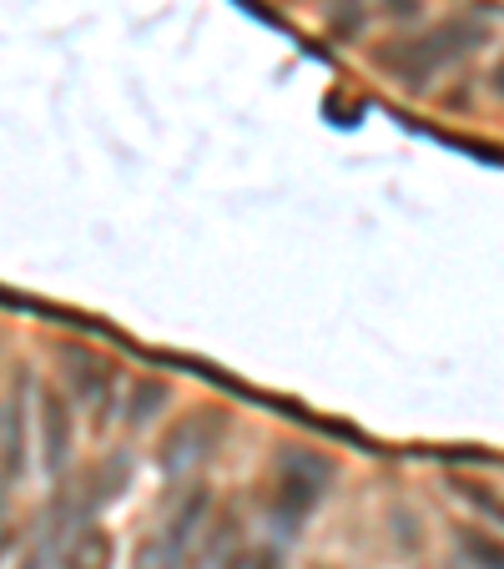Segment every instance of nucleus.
Masks as SVG:
<instances>
[{
    "label": "nucleus",
    "mask_w": 504,
    "mask_h": 569,
    "mask_svg": "<svg viewBox=\"0 0 504 569\" xmlns=\"http://www.w3.org/2000/svg\"><path fill=\"white\" fill-rule=\"evenodd\" d=\"M490 41V26L480 16H444V21L424 26L418 36H404V41H388L378 51V66L394 76L398 87L408 91H429L449 66H459L464 56H474Z\"/></svg>",
    "instance_id": "obj_1"
},
{
    "label": "nucleus",
    "mask_w": 504,
    "mask_h": 569,
    "mask_svg": "<svg viewBox=\"0 0 504 569\" xmlns=\"http://www.w3.org/2000/svg\"><path fill=\"white\" fill-rule=\"evenodd\" d=\"M328 483H333V463L323 459L318 449H288L278 459V469H273V483H268V519L283 529V535L303 529L313 519V509L323 505Z\"/></svg>",
    "instance_id": "obj_2"
},
{
    "label": "nucleus",
    "mask_w": 504,
    "mask_h": 569,
    "mask_svg": "<svg viewBox=\"0 0 504 569\" xmlns=\"http://www.w3.org/2000/svg\"><path fill=\"white\" fill-rule=\"evenodd\" d=\"M223 433H227L223 413H217V409H192L172 433H167V443H161V469L172 473V479H177V473L202 469V463L217 453Z\"/></svg>",
    "instance_id": "obj_3"
},
{
    "label": "nucleus",
    "mask_w": 504,
    "mask_h": 569,
    "mask_svg": "<svg viewBox=\"0 0 504 569\" xmlns=\"http://www.w3.org/2000/svg\"><path fill=\"white\" fill-rule=\"evenodd\" d=\"M61 373H66V393H71V403H87L91 413H107L111 409V383H117V373H111V363L97 353V348H61Z\"/></svg>",
    "instance_id": "obj_4"
},
{
    "label": "nucleus",
    "mask_w": 504,
    "mask_h": 569,
    "mask_svg": "<svg viewBox=\"0 0 504 569\" xmlns=\"http://www.w3.org/2000/svg\"><path fill=\"white\" fill-rule=\"evenodd\" d=\"M26 453H31V393H26V378H16L6 403H0V479H21Z\"/></svg>",
    "instance_id": "obj_5"
},
{
    "label": "nucleus",
    "mask_w": 504,
    "mask_h": 569,
    "mask_svg": "<svg viewBox=\"0 0 504 569\" xmlns=\"http://www.w3.org/2000/svg\"><path fill=\"white\" fill-rule=\"evenodd\" d=\"M36 429H41L46 473H61L66 459H71V393L41 388V398H36Z\"/></svg>",
    "instance_id": "obj_6"
},
{
    "label": "nucleus",
    "mask_w": 504,
    "mask_h": 569,
    "mask_svg": "<svg viewBox=\"0 0 504 569\" xmlns=\"http://www.w3.org/2000/svg\"><path fill=\"white\" fill-rule=\"evenodd\" d=\"M202 569H283V555L273 545H243V539H227V545H217L213 555H207Z\"/></svg>",
    "instance_id": "obj_7"
},
{
    "label": "nucleus",
    "mask_w": 504,
    "mask_h": 569,
    "mask_svg": "<svg viewBox=\"0 0 504 569\" xmlns=\"http://www.w3.org/2000/svg\"><path fill=\"white\" fill-rule=\"evenodd\" d=\"M111 555H117V549H111V535L91 525L61 549V565L56 569H111Z\"/></svg>",
    "instance_id": "obj_8"
},
{
    "label": "nucleus",
    "mask_w": 504,
    "mask_h": 569,
    "mask_svg": "<svg viewBox=\"0 0 504 569\" xmlns=\"http://www.w3.org/2000/svg\"><path fill=\"white\" fill-rule=\"evenodd\" d=\"M172 403V383H161V378H141L137 388H131V403H127V423L131 429H147L151 419H157L161 409Z\"/></svg>",
    "instance_id": "obj_9"
},
{
    "label": "nucleus",
    "mask_w": 504,
    "mask_h": 569,
    "mask_svg": "<svg viewBox=\"0 0 504 569\" xmlns=\"http://www.w3.org/2000/svg\"><path fill=\"white\" fill-rule=\"evenodd\" d=\"M459 549L474 559V569H504V545L480 529H459Z\"/></svg>",
    "instance_id": "obj_10"
},
{
    "label": "nucleus",
    "mask_w": 504,
    "mask_h": 569,
    "mask_svg": "<svg viewBox=\"0 0 504 569\" xmlns=\"http://www.w3.org/2000/svg\"><path fill=\"white\" fill-rule=\"evenodd\" d=\"M384 16H394V21H408V16H418V0H374Z\"/></svg>",
    "instance_id": "obj_11"
},
{
    "label": "nucleus",
    "mask_w": 504,
    "mask_h": 569,
    "mask_svg": "<svg viewBox=\"0 0 504 569\" xmlns=\"http://www.w3.org/2000/svg\"><path fill=\"white\" fill-rule=\"evenodd\" d=\"M490 97H494V101H504V51H500V61L490 66Z\"/></svg>",
    "instance_id": "obj_12"
}]
</instances>
